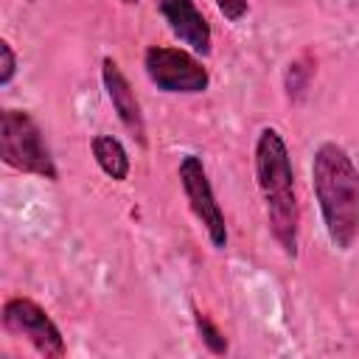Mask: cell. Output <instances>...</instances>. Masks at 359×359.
I'll return each instance as SVG.
<instances>
[{"label": "cell", "mask_w": 359, "mask_h": 359, "mask_svg": "<svg viewBox=\"0 0 359 359\" xmlns=\"http://www.w3.org/2000/svg\"><path fill=\"white\" fill-rule=\"evenodd\" d=\"M146 79L171 95H199L210 87L208 67L196 59L194 50L171 48V45H149L143 53Z\"/></svg>", "instance_id": "cell-4"}, {"label": "cell", "mask_w": 359, "mask_h": 359, "mask_svg": "<svg viewBox=\"0 0 359 359\" xmlns=\"http://www.w3.org/2000/svg\"><path fill=\"white\" fill-rule=\"evenodd\" d=\"M101 81H104L107 98H109L118 121L123 123V129L137 140V146H146V121L140 112V101H137L129 79L123 76V70L118 67V62L112 56L101 59Z\"/></svg>", "instance_id": "cell-7"}, {"label": "cell", "mask_w": 359, "mask_h": 359, "mask_svg": "<svg viewBox=\"0 0 359 359\" xmlns=\"http://www.w3.org/2000/svg\"><path fill=\"white\" fill-rule=\"evenodd\" d=\"M311 73H314V67L306 65V59H297V62L289 65V70H286V93H289L292 101H297V98L306 93Z\"/></svg>", "instance_id": "cell-11"}, {"label": "cell", "mask_w": 359, "mask_h": 359, "mask_svg": "<svg viewBox=\"0 0 359 359\" xmlns=\"http://www.w3.org/2000/svg\"><path fill=\"white\" fill-rule=\"evenodd\" d=\"M0 59H3V65H0V87H6L17 73V53H14L8 39H0Z\"/></svg>", "instance_id": "cell-12"}, {"label": "cell", "mask_w": 359, "mask_h": 359, "mask_svg": "<svg viewBox=\"0 0 359 359\" xmlns=\"http://www.w3.org/2000/svg\"><path fill=\"white\" fill-rule=\"evenodd\" d=\"M213 3L227 22H241L250 11V0H213Z\"/></svg>", "instance_id": "cell-13"}, {"label": "cell", "mask_w": 359, "mask_h": 359, "mask_svg": "<svg viewBox=\"0 0 359 359\" xmlns=\"http://www.w3.org/2000/svg\"><path fill=\"white\" fill-rule=\"evenodd\" d=\"M121 3H126V6H135V3H137V0H121Z\"/></svg>", "instance_id": "cell-14"}, {"label": "cell", "mask_w": 359, "mask_h": 359, "mask_svg": "<svg viewBox=\"0 0 359 359\" xmlns=\"http://www.w3.org/2000/svg\"><path fill=\"white\" fill-rule=\"evenodd\" d=\"M311 191L331 247L348 252L359 238V168L339 143L325 140L314 149Z\"/></svg>", "instance_id": "cell-1"}, {"label": "cell", "mask_w": 359, "mask_h": 359, "mask_svg": "<svg viewBox=\"0 0 359 359\" xmlns=\"http://www.w3.org/2000/svg\"><path fill=\"white\" fill-rule=\"evenodd\" d=\"M157 11L165 20L168 31L194 53L208 56L210 45H213V34H210V22L205 20V14L196 8L194 0H157Z\"/></svg>", "instance_id": "cell-8"}, {"label": "cell", "mask_w": 359, "mask_h": 359, "mask_svg": "<svg viewBox=\"0 0 359 359\" xmlns=\"http://www.w3.org/2000/svg\"><path fill=\"white\" fill-rule=\"evenodd\" d=\"M177 177L185 194V202L191 208V213L196 216V222L202 224L208 241L213 244V250H224L227 247V224H224V210L216 202L213 185L208 180L205 163L199 154H182L180 165H177Z\"/></svg>", "instance_id": "cell-6"}, {"label": "cell", "mask_w": 359, "mask_h": 359, "mask_svg": "<svg viewBox=\"0 0 359 359\" xmlns=\"http://www.w3.org/2000/svg\"><path fill=\"white\" fill-rule=\"evenodd\" d=\"M255 185L264 199L266 224L278 247L286 258H297V238H300V205L294 191V171L292 157L283 135L275 126H264L255 137Z\"/></svg>", "instance_id": "cell-2"}, {"label": "cell", "mask_w": 359, "mask_h": 359, "mask_svg": "<svg viewBox=\"0 0 359 359\" xmlns=\"http://www.w3.org/2000/svg\"><path fill=\"white\" fill-rule=\"evenodd\" d=\"M3 328L11 337L25 339L39 356L45 359H62L67 353V342L59 331V325L50 320V314L31 297L17 294L3 303Z\"/></svg>", "instance_id": "cell-5"}, {"label": "cell", "mask_w": 359, "mask_h": 359, "mask_svg": "<svg viewBox=\"0 0 359 359\" xmlns=\"http://www.w3.org/2000/svg\"><path fill=\"white\" fill-rule=\"evenodd\" d=\"M194 325H196V334H199L202 345H205L210 353H216V356H224V353H227V337L222 334V328H219L199 306H194Z\"/></svg>", "instance_id": "cell-10"}, {"label": "cell", "mask_w": 359, "mask_h": 359, "mask_svg": "<svg viewBox=\"0 0 359 359\" xmlns=\"http://www.w3.org/2000/svg\"><path fill=\"white\" fill-rule=\"evenodd\" d=\"M0 157L8 168L34 174L42 180L56 182L59 171L53 163V154L45 143V135L39 123L25 109L6 107L0 112Z\"/></svg>", "instance_id": "cell-3"}, {"label": "cell", "mask_w": 359, "mask_h": 359, "mask_svg": "<svg viewBox=\"0 0 359 359\" xmlns=\"http://www.w3.org/2000/svg\"><path fill=\"white\" fill-rule=\"evenodd\" d=\"M90 149H93V160L98 163V168H101L109 180L123 182V180L129 177V168H132L129 151L123 149V143H121L118 137H112V135H95V137L90 140Z\"/></svg>", "instance_id": "cell-9"}]
</instances>
